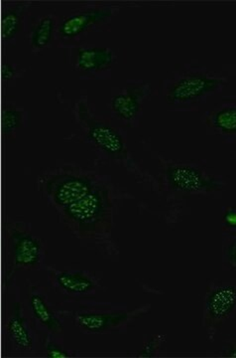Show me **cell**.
<instances>
[{
    "mask_svg": "<svg viewBox=\"0 0 236 358\" xmlns=\"http://www.w3.org/2000/svg\"><path fill=\"white\" fill-rule=\"evenodd\" d=\"M236 308V287L224 285L209 294L207 301V312L211 319L223 320Z\"/></svg>",
    "mask_w": 236,
    "mask_h": 358,
    "instance_id": "cell-7",
    "label": "cell"
},
{
    "mask_svg": "<svg viewBox=\"0 0 236 358\" xmlns=\"http://www.w3.org/2000/svg\"><path fill=\"white\" fill-rule=\"evenodd\" d=\"M56 30V20L53 15L47 14L42 16L33 26L30 33V44L33 51L43 50L54 38Z\"/></svg>",
    "mask_w": 236,
    "mask_h": 358,
    "instance_id": "cell-13",
    "label": "cell"
},
{
    "mask_svg": "<svg viewBox=\"0 0 236 358\" xmlns=\"http://www.w3.org/2000/svg\"><path fill=\"white\" fill-rule=\"evenodd\" d=\"M224 222L226 226L236 230V208H230L224 214Z\"/></svg>",
    "mask_w": 236,
    "mask_h": 358,
    "instance_id": "cell-21",
    "label": "cell"
},
{
    "mask_svg": "<svg viewBox=\"0 0 236 358\" xmlns=\"http://www.w3.org/2000/svg\"><path fill=\"white\" fill-rule=\"evenodd\" d=\"M223 355L226 357L236 358V345L230 348L228 352H224Z\"/></svg>",
    "mask_w": 236,
    "mask_h": 358,
    "instance_id": "cell-22",
    "label": "cell"
},
{
    "mask_svg": "<svg viewBox=\"0 0 236 358\" xmlns=\"http://www.w3.org/2000/svg\"><path fill=\"white\" fill-rule=\"evenodd\" d=\"M23 122V110L18 109L15 105L7 103L3 106L1 115L2 131L11 134L20 128Z\"/></svg>",
    "mask_w": 236,
    "mask_h": 358,
    "instance_id": "cell-18",
    "label": "cell"
},
{
    "mask_svg": "<svg viewBox=\"0 0 236 358\" xmlns=\"http://www.w3.org/2000/svg\"><path fill=\"white\" fill-rule=\"evenodd\" d=\"M149 93L147 84L129 85L112 96L110 107L121 121L131 122L140 115L143 101Z\"/></svg>",
    "mask_w": 236,
    "mask_h": 358,
    "instance_id": "cell-4",
    "label": "cell"
},
{
    "mask_svg": "<svg viewBox=\"0 0 236 358\" xmlns=\"http://www.w3.org/2000/svg\"><path fill=\"white\" fill-rule=\"evenodd\" d=\"M91 190V182L87 179L72 176L57 185L53 197L57 204L68 207L86 196Z\"/></svg>",
    "mask_w": 236,
    "mask_h": 358,
    "instance_id": "cell-9",
    "label": "cell"
},
{
    "mask_svg": "<svg viewBox=\"0 0 236 358\" xmlns=\"http://www.w3.org/2000/svg\"><path fill=\"white\" fill-rule=\"evenodd\" d=\"M31 308L35 317L42 322L44 326L49 327L53 331L60 329V322L56 319L55 315L51 312L47 303H45L41 296L35 294L31 298Z\"/></svg>",
    "mask_w": 236,
    "mask_h": 358,
    "instance_id": "cell-17",
    "label": "cell"
},
{
    "mask_svg": "<svg viewBox=\"0 0 236 358\" xmlns=\"http://www.w3.org/2000/svg\"><path fill=\"white\" fill-rule=\"evenodd\" d=\"M125 317L124 313L115 315H98V313H82L77 317V322L82 329L89 333H101L112 324H117Z\"/></svg>",
    "mask_w": 236,
    "mask_h": 358,
    "instance_id": "cell-14",
    "label": "cell"
},
{
    "mask_svg": "<svg viewBox=\"0 0 236 358\" xmlns=\"http://www.w3.org/2000/svg\"><path fill=\"white\" fill-rule=\"evenodd\" d=\"M27 7L28 4L24 1L7 4L2 8L1 38L3 43L13 41L22 29Z\"/></svg>",
    "mask_w": 236,
    "mask_h": 358,
    "instance_id": "cell-10",
    "label": "cell"
},
{
    "mask_svg": "<svg viewBox=\"0 0 236 358\" xmlns=\"http://www.w3.org/2000/svg\"><path fill=\"white\" fill-rule=\"evenodd\" d=\"M39 242L29 235L19 236L14 248V260L18 267H33L40 259Z\"/></svg>",
    "mask_w": 236,
    "mask_h": 358,
    "instance_id": "cell-12",
    "label": "cell"
},
{
    "mask_svg": "<svg viewBox=\"0 0 236 358\" xmlns=\"http://www.w3.org/2000/svg\"><path fill=\"white\" fill-rule=\"evenodd\" d=\"M17 76V68L9 62V61L4 60L1 65V78L2 82L4 84L10 83Z\"/></svg>",
    "mask_w": 236,
    "mask_h": 358,
    "instance_id": "cell-19",
    "label": "cell"
},
{
    "mask_svg": "<svg viewBox=\"0 0 236 358\" xmlns=\"http://www.w3.org/2000/svg\"><path fill=\"white\" fill-rule=\"evenodd\" d=\"M115 60V52L106 47L78 48L73 57L74 67L80 73L87 75H98L105 72Z\"/></svg>",
    "mask_w": 236,
    "mask_h": 358,
    "instance_id": "cell-5",
    "label": "cell"
},
{
    "mask_svg": "<svg viewBox=\"0 0 236 358\" xmlns=\"http://www.w3.org/2000/svg\"><path fill=\"white\" fill-rule=\"evenodd\" d=\"M47 355L51 358H67L70 357V355L62 348L56 345H49L47 350Z\"/></svg>",
    "mask_w": 236,
    "mask_h": 358,
    "instance_id": "cell-20",
    "label": "cell"
},
{
    "mask_svg": "<svg viewBox=\"0 0 236 358\" xmlns=\"http://www.w3.org/2000/svg\"><path fill=\"white\" fill-rule=\"evenodd\" d=\"M207 122L219 133L236 136V102L214 108L207 115Z\"/></svg>",
    "mask_w": 236,
    "mask_h": 358,
    "instance_id": "cell-11",
    "label": "cell"
},
{
    "mask_svg": "<svg viewBox=\"0 0 236 358\" xmlns=\"http://www.w3.org/2000/svg\"><path fill=\"white\" fill-rule=\"evenodd\" d=\"M57 280L59 285L68 293L84 294L94 287L93 282L81 274L64 272L58 275Z\"/></svg>",
    "mask_w": 236,
    "mask_h": 358,
    "instance_id": "cell-16",
    "label": "cell"
},
{
    "mask_svg": "<svg viewBox=\"0 0 236 358\" xmlns=\"http://www.w3.org/2000/svg\"><path fill=\"white\" fill-rule=\"evenodd\" d=\"M103 207V200L101 193L91 190L82 199L66 207V212L68 217L75 222L86 224L93 222L94 219L98 218Z\"/></svg>",
    "mask_w": 236,
    "mask_h": 358,
    "instance_id": "cell-8",
    "label": "cell"
},
{
    "mask_svg": "<svg viewBox=\"0 0 236 358\" xmlns=\"http://www.w3.org/2000/svg\"><path fill=\"white\" fill-rule=\"evenodd\" d=\"M78 115L87 122V134L96 147L105 150L108 155H121L124 152V143L120 134L110 124L93 119L89 113L84 109V106H80Z\"/></svg>",
    "mask_w": 236,
    "mask_h": 358,
    "instance_id": "cell-3",
    "label": "cell"
},
{
    "mask_svg": "<svg viewBox=\"0 0 236 358\" xmlns=\"http://www.w3.org/2000/svg\"><path fill=\"white\" fill-rule=\"evenodd\" d=\"M113 13L115 8L106 6H87L73 11L64 17L59 24V37L66 41L78 39L94 27L108 22Z\"/></svg>",
    "mask_w": 236,
    "mask_h": 358,
    "instance_id": "cell-2",
    "label": "cell"
},
{
    "mask_svg": "<svg viewBox=\"0 0 236 358\" xmlns=\"http://www.w3.org/2000/svg\"><path fill=\"white\" fill-rule=\"evenodd\" d=\"M226 85L223 78L205 69H190L176 75L165 84V100L175 107H189L204 102Z\"/></svg>",
    "mask_w": 236,
    "mask_h": 358,
    "instance_id": "cell-1",
    "label": "cell"
},
{
    "mask_svg": "<svg viewBox=\"0 0 236 358\" xmlns=\"http://www.w3.org/2000/svg\"><path fill=\"white\" fill-rule=\"evenodd\" d=\"M8 333L14 345L18 348L23 350H31L33 345L31 334L26 327L24 320L19 315L18 313L9 320Z\"/></svg>",
    "mask_w": 236,
    "mask_h": 358,
    "instance_id": "cell-15",
    "label": "cell"
},
{
    "mask_svg": "<svg viewBox=\"0 0 236 358\" xmlns=\"http://www.w3.org/2000/svg\"><path fill=\"white\" fill-rule=\"evenodd\" d=\"M170 183L175 189L184 192H200L211 188L209 181L195 167L177 164L168 171Z\"/></svg>",
    "mask_w": 236,
    "mask_h": 358,
    "instance_id": "cell-6",
    "label": "cell"
}]
</instances>
